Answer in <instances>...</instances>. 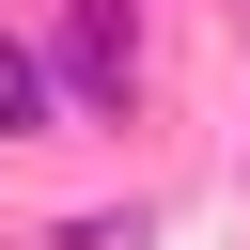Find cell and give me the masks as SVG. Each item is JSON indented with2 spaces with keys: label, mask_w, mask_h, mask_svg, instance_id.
Wrapping results in <instances>:
<instances>
[{
  "label": "cell",
  "mask_w": 250,
  "mask_h": 250,
  "mask_svg": "<svg viewBox=\"0 0 250 250\" xmlns=\"http://www.w3.org/2000/svg\"><path fill=\"white\" fill-rule=\"evenodd\" d=\"M125 62H141L125 47V0H62V94L78 109H125Z\"/></svg>",
  "instance_id": "6da1fadb"
},
{
  "label": "cell",
  "mask_w": 250,
  "mask_h": 250,
  "mask_svg": "<svg viewBox=\"0 0 250 250\" xmlns=\"http://www.w3.org/2000/svg\"><path fill=\"white\" fill-rule=\"evenodd\" d=\"M31 125H47V62H31V47H0V141H31Z\"/></svg>",
  "instance_id": "7a4b0ae2"
}]
</instances>
